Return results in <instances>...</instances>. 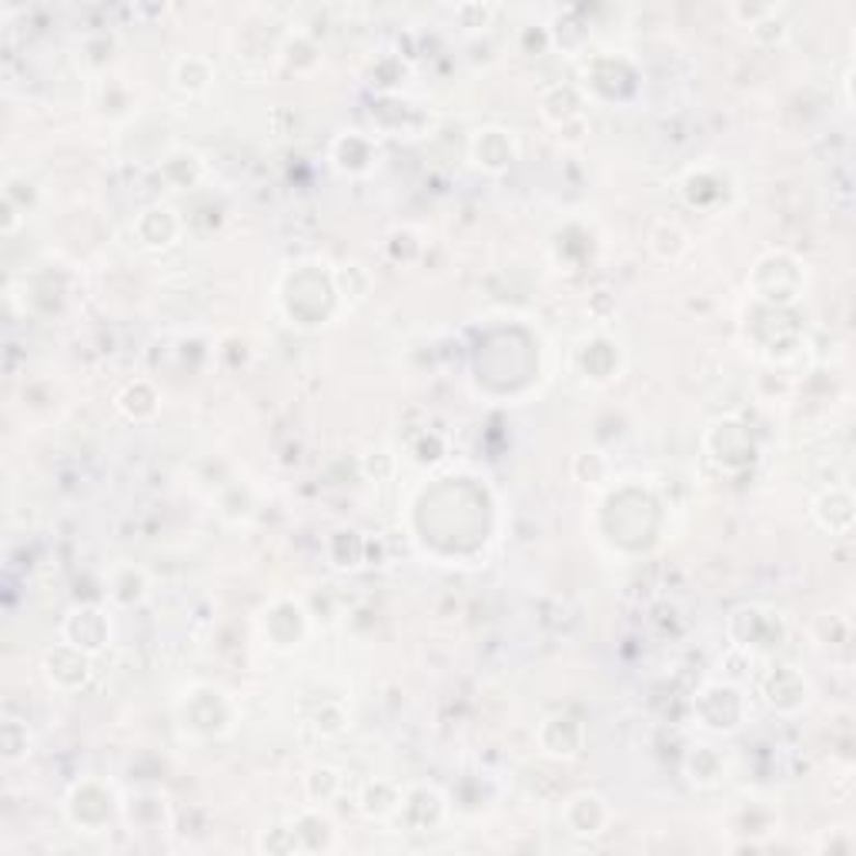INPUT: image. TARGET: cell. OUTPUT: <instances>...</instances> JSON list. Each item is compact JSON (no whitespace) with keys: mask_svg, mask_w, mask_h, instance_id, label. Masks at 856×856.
<instances>
[{"mask_svg":"<svg viewBox=\"0 0 856 856\" xmlns=\"http://www.w3.org/2000/svg\"><path fill=\"white\" fill-rule=\"evenodd\" d=\"M44 673H47L50 686H57V689H64V683H67L64 676L67 673L78 679V686H85L88 676H91V663H88L85 650H78L75 642H67V646H57V650H50L44 656Z\"/></svg>","mask_w":856,"mask_h":856,"instance_id":"cell-3","label":"cell"},{"mask_svg":"<svg viewBox=\"0 0 856 856\" xmlns=\"http://www.w3.org/2000/svg\"><path fill=\"white\" fill-rule=\"evenodd\" d=\"M472 158H475V165L485 168V171H506V168L516 161V140H513L506 131L485 127V131H478L475 140H472Z\"/></svg>","mask_w":856,"mask_h":856,"instance_id":"cell-2","label":"cell"},{"mask_svg":"<svg viewBox=\"0 0 856 856\" xmlns=\"http://www.w3.org/2000/svg\"><path fill=\"white\" fill-rule=\"evenodd\" d=\"M108 632H111L108 629V616L101 609H91V606L75 609L67 616V622H64L67 642H75V646L85 650V653H98L108 642Z\"/></svg>","mask_w":856,"mask_h":856,"instance_id":"cell-1","label":"cell"},{"mask_svg":"<svg viewBox=\"0 0 856 856\" xmlns=\"http://www.w3.org/2000/svg\"><path fill=\"white\" fill-rule=\"evenodd\" d=\"M211 64L204 57H181L174 64V85L188 94H201L211 85Z\"/></svg>","mask_w":856,"mask_h":856,"instance_id":"cell-4","label":"cell"}]
</instances>
